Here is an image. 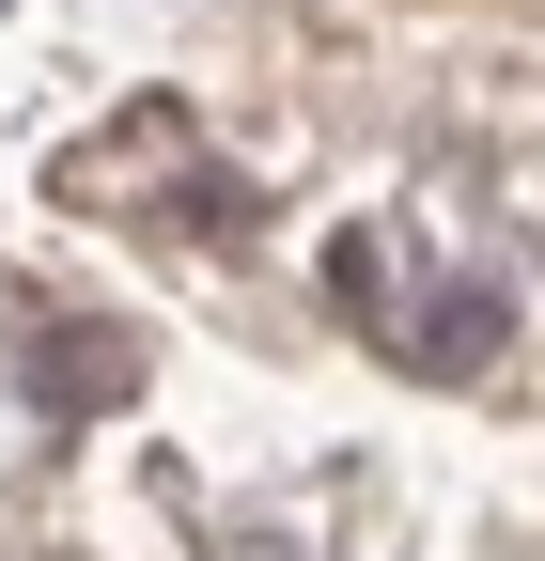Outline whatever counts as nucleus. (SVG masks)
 <instances>
[{"mask_svg": "<svg viewBox=\"0 0 545 561\" xmlns=\"http://www.w3.org/2000/svg\"><path fill=\"white\" fill-rule=\"evenodd\" d=\"M32 390H47V405H109V390H141V343H109V328H94V343H47Z\"/></svg>", "mask_w": 545, "mask_h": 561, "instance_id": "obj_1", "label": "nucleus"}]
</instances>
